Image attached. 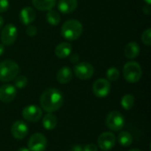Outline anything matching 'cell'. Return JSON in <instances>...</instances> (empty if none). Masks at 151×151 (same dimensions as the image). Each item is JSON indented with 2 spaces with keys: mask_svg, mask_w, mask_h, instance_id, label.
Returning a JSON list of instances; mask_svg holds the SVG:
<instances>
[{
  "mask_svg": "<svg viewBox=\"0 0 151 151\" xmlns=\"http://www.w3.org/2000/svg\"><path fill=\"white\" fill-rule=\"evenodd\" d=\"M97 143L102 150H111L114 148L116 144V136L111 132H104L99 135L97 139Z\"/></svg>",
  "mask_w": 151,
  "mask_h": 151,
  "instance_id": "8fae6325",
  "label": "cell"
},
{
  "mask_svg": "<svg viewBox=\"0 0 151 151\" xmlns=\"http://www.w3.org/2000/svg\"><path fill=\"white\" fill-rule=\"evenodd\" d=\"M83 151H98V148L96 144L89 143L83 147Z\"/></svg>",
  "mask_w": 151,
  "mask_h": 151,
  "instance_id": "f1b7e54d",
  "label": "cell"
},
{
  "mask_svg": "<svg viewBox=\"0 0 151 151\" xmlns=\"http://www.w3.org/2000/svg\"><path fill=\"white\" fill-rule=\"evenodd\" d=\"M63 103L64 96L62 93L55 88H50L44 90L40 97L41 107L48 113L58 111L62 107Z\"/></svg>",
  "mask_w": 151,
  "mask_h": 151,
  "instance_id": "6da1fadb",
  "label": "cell"
},
{
  "mask_svg": "<svg viewBox=\"0 0 151 151\" xmlns=\"http://www.w3.org/2000/svg\"><path fill=\"white\" fill-rule=\"evenodd\" d=\"M58 124L57 117L52 113H48L42 118V127L44 129L48 131H51L55 129Z\"/></svg>",
  "mask_w": 151,
  "mask_h": 151,
  "instance_id": "ffe728a7",
  "label": "cell"
},
{
  "mask_svg": "<svg viewBox=\"0 0 151 151\" xmlns=\"http://www.w3.org/2000/svg\"><path fill=\"white\" fill-rule=\"evenodd\" d=\"M9 8L8 0H0V12H4Z\"/></svg>",
  "mask_w": 151,
  "mask_h": 151,
  "instance_id": "83f0119b",
  "label": "cell"
},
{
  "mask_svg": "<svg viewBox=\"0 0 151 151\" xmlns=\"http://www.w3.org/2000/svg\"><path fill=\"white\" fill-rule=\"evenodd\" d=\"M83 27L82 24L77 19L66 20L61 27L62 36L68 41L77 40L82 34Z\"/></svg>",
  "mask_w": 151,
  "mask_h": 151,
  "instance_id": "7a4b0ae2",
  "label": "cell"
},
{
  "mask_svg": "<svg viewBox=\"0 0 151 151\" xmlns=\"http://www.w3.org/2000/svg\"><path fill=\"white\" fill-rule=\"evenodd\" d=\"M11 133L14 139L23 140L28 134V127L26 122L22 120H17L12 125Z\"/></svg>",
  "mask_w": 151,
  "mask_h": 151,
  "instance_id": "7c38bea8",
  "label": "cell"
},
{
  "mask_svg": "<svg viewBox=\"0 0 151 151\" xmlns=\"http://www.w3.org/2000/svg\"><path fill=\"white\" fill-rule=\"evenodd\" d=\"M145 2H146V4H148V5H150L151 4V0H144Z\"/></svg>",
  "mask_w": 151,
  "mask_h": 151,
  "instance_id": "e575fe53",
  "label": "cell"
},
{
  "mask_svg": "<svg viewBox=\"0 0 151 151\" xmlns=\"http://www.w3.org/2000/svg\"><path fill=\"white\" fill-rule=\"evenodd\" d=\"M128 151H142L141 150H139V149H132V150H130Z\"/></svg>",
  "mask_w": 151,
  "mask_h": 151,
  "instance_id": "d590c367",
  "label": "cell"
},
{
  "mask_svg": "<svg viewBox=\"0 0 151 151\" xmlns=\"http://www.w3.org/2000/svg\"><path fill=\"white\" fill-rule=\"evenodd\" d=\"M119 77V71L116 67H111L106 72V78L109 81H115Z\"/></svg>",
  "mask_w": 151,
  "mask_h": 151,
  "instance_id": "cb8c5ba5",
  "label": "cell"
},
{
  "mask_svg": "<svg viewBox=\"0 0 151 151\" xmlns=\"http://www.w3.org/2000/svg\"><path fill=\"white\" fill-rule=\"evenodd\" d=\"M78 5L77 0H59L58 8L63 14H68L73 12Z\"/></svg>",
  "mask_w": 151,
  "mask_h": 151,
  "instance_id": "9a60e30c",
  "label": "cell"
},
{
  "mask_svg": "<svg viewBox=\"0 0 151 151\" xmlns=\"http://www.w3.org/2000/svg\"><path fill=\"white\" fill-rule=\"evenodd\" d=\"M22 118L27 121V122H31V123H35L37 121H39L41 119V118L42 117V110L35 104H31V105H27L26 106L23 110H22Z\"/></svg>",
  "mask_w": 151,
  "mask_h": 151,
  "instance_id": "9c48e42d",
  "label": "cell"
},
{
  "mask_svg": "<svg viewBox=\"0 0 151 151\" xmlns=\"http://www.w3.org/2000/svg\"><path fill=\"white\" fill-rule=\"evenodd\" d=\"M17 151H29V150L27 148H25V147H22V148H19Z\"/></svg>",
  "mask_w": 151,
  "mask_h": 151,
  "instance_id": "836d02e7",
  "label": "cell"
},
{
  "mask_svg": "<svg viewBox=\"0 0 151 151\" xmlns=\"http://www.w3.org/2000/svg\"><path fill=\"white\" fill-rule=\"evenodd\" d=\"M26 33L28 36H35L37 34V28L35 26L28 25L27 29H26Z\"/></svg>",
  "mask_w": 151,
  "mask_h": 151,
  "instance_id": "4316f807",
  "label": "cell"
},
{
  "mask_svg": "<svg viewBox=\"0 0 151 151\" xmlns=\"http://www.w3.org/2000/svg\"><path fill=\"white\" fill-rule=\"evenodd\" d=\"M92 91L96 97L104 98L111 92V84L107 79H98L96 80L93 86Z\"/></svg>",
  "mask_w": 151,
  "mask_h": 151,
  "instance_id": "30bf717a",
  "label": "cell"
},
{
  "mask_svg": "<svg viewBox=\"0 0 151 151\" xmlns=\"http://www.w3.org/2000/svg\"><path fill=\"white\" fill-rule=\"evenodd\" d=\"M73 73L78 79L86 81L92 78L95 73V69L91 64L87 62H81L75 65L73 68Z\"/></svg>",
  "mask_w": 151,
  "mask_h": 151,
  "instance_id": "52a82bcc",
  "label": "cell"
},
{
  "mask_svg": "<svg viewBox=\"0 0 151 151\" xmlns=\"http://www.w3.org/2000/svg\"><path fill=\"white\" fill-rule=\"evenodd\" d=\"M123 75L125 80L129 83H135L139 81L142 75V70L139 63L135 61H129L126 63L123 67Z\"/></svg>",
  "mask_w": 151,
  "mask_h": 151,
  "instance_id": "277c9868",
  "label": "cell"
},
{
  "mask_svg": "<svg viewBox=\"0 0 151 151\" xmlns=\"http://www.w3.org/2000/svg\"><path fill=\"white\" fill-rule=\"evenodd\" d=\"M13 81H14V85L13 86L16 88L22 89V88H26V86L27 85V79L24 75H18Z\"/></svg>",
  "mask_w": 151,
  "mask_h": 151,
  "instance_id": "d4e9b609",
  "label": "cell"
},
{
  "mask_svg": "<svg viewBox=\"0 0 151 151\" xmlns=\"http://www.w3.org/2000/svg\"><path fill=\"white\" fill-rule=\"evenodd\" d=\"M118 142L122 147H128L133 142V136L127 131H122L118 135Z\"/></svg>",
  "mask_w": 151,
  "mask_h": 151,
  "instance_id": "44dd1931",
  "label": "cell"
},
{
  "mask_svg": "<svg viewBox=\"0 0 151 151\" xmlns=\"http://www.w3.org/2000/svg\"><path fill=\"white\" fill-rule=\"evenodd\" d=\"M47 145V139L45 135L41 133H35L32 134L27 142V149L29 151H45Z\"/></svg>",
  "mask_w": 151,
  "mask_h": 151,
  "instance_id": "8992f818",
  "label": "cell"
},
{
  "mask_svg": "<svg viewBox=\"0 0 151 151\" xmlns=\"http://www.w3.org/2000/svg\"><path fill=\"white\" fill-rule=\"evenodd\" d=\"M17 96V89L13 85L4 84L0 87V101L3 103H10L14 100Z\"/></svg>",
  "mask_w": 151,
  "mask_h": 151,
  "instance_id": "4fadbf2b",
  "label": "cell"
},
{
  "mask_svg": "<svg viewBox=\"0 0 151 151\" xmlns=\"http://www.w3.org/2000/svg\"><path fill=\"white\" fill-rule=\"evenodd\" d=\"M72 53V45L69 42H61L55 49V54L59 58H65Z\"/></svg>",
  "mask_w": 151,
  "mask_h": 151,
  "instance_id": "e0dca14e",
  "label": "cell"
},
{
  "mask_svg": "<svg viewBox=\"0 0 151 151\" xmlns=\"http://www.w3.org/2000/svg\"><path fill=\"white\" fill-rule=\"evenodd\" d=\"M106 127L111 131H120L125 126L124 116L117 111H111L105 119Z\"/></svg>",
  "mask_w": 151,
  "mask_h": 151,
  "instance_id": "5b68a950",
  "label": "cell"
},
{
  "mask_svg": "<svg viewBox=\"0 0 151 151\" xmlns=\"http://www.w3.org/2000/svg\"><path fill=\"white\" fill-rule=\"evenodd\" d=\"M142 41L144 44H146L147 46H150L151 45V29L150 28H147L142 35Z\"/></svg>",
  "mask_w": 151,
  "mask_h": 151,
  "instance_id": "484cf974",
  "label": "cell"
},
{
  "mask_svg": "<svg viewBox=\"0 0 151 151\" xmlns=\"http://www.w3.org/2000/svg\"><path fill=\"white\" fill-rule=\"evenodd\" d=\"M35 19V12L33 8L27 6L24 7L19 12V19L24 25H30Z\"/></svg>",
  "mask_w": 151,
  "mask_h": 151,
  "instance_id": "5bb4252c",
  "label": "cell"
},
{
  "mask_svg": "<svg viewBox=\"0 0 151 151\" xmlns=\"http://www.w3.org/2000/svg\"><path fill=\"white\" fill-rule=\"evenodd\" d=\"M4 18L2 16H0V29L3 27V25H4Z\"/></svg>",
  "mask_w": 151,
  "mask_h": 151,
  "instance_id": "d6a6232c",
  "label": "cell"
},
{
  "mask_svg": "<svg viewBox=\"0 0 151 151\" xmlns=\"http://www.w3.org/2000/svg\"><path fill=\"white\" fill-rule=\"evenodd\" d=\"M17 35H18V30L14 25L12 24L5 25L3 27L0 35V40L2 44L6 46L12 45L17 39Z\"/></svg>",
  "mask_w": 151,
  "mask_h": 151,
  "instance_id": "ba28073f",
  "label": "cell"
},
{
  "mask_svg": "<svg viewBox=\"0 0 151 151\" xmlns=\"http://www.w3.org/2000/svg\"><path fill=\"white\" fill-rule=\"evenodd\" d=\"M124 53H125V56L127 58L134 59V58H137L140 53L139 44L136 43L135 42H131L127 43L125 47Z\"/></svg>",
  "mask_w": 151,
  "mask_h": 151,
  "instance_id": "ac0fdd59",
  "label": "cell"
},
{
  "mask_svg": "<svg viewBox=\"0 0 151 151\" xmlns=\"http://www.w3.org/2000/svg\"><path fill=\"white\" fill-rule=\"evenodd\" d=\"M73 78V71L68 66H64L58 70L57 73V81L61 84H66L71 81Z\"/></svg>",
  "mask_w": 151,
  "mask_h": 151,
  "instance_id": "2e32d148",
  "label": "cell"
},
{
  "mask_svg": "<svg viewBox=\"0 0 151 151\" xmlns=\"http://www.w3.org/2000/svg\"><path fill=\"white\" fill-rule=\"evenodd\" d=\"M32 3L40 11H50L56 5L57 0H32Z\"/></svg>",
  "mask_w": 151,
  "mask_h": 151,
  "instance_id": "d6986e66",
  "label": "cell"
},
{
  "mask_svg": "<svg viewBox=\"0 0 151 151\" xmlns=\"http://www.w3.org/2000/svg\"><path fill=\"white\" fill-rule=\"evenodd\" d=\"M70 151H83V147L80 144H75L71 148Z\"/></svg>",
  "mask_w": 151,
  "mask_h": 151,
  "instance_id": "f546056e",
  "label": "cell"
},
{
  "mask_svg": "<svg viewBox=\"0 0 151 151\" xmlns=\"http://www.w3.org/2000/svg\"><path fill=\"white\" fill-rule=\"evenodd\" d=\"M120 104H121L122 108H124L126 111H130L133 108L134 104V96L131 95V94L125 95L122 97Z\"/></svg>",
  "mask_w": 151,
  "mask_h": 151,
  "instance_id": "603a6c76",
  "label": "cell"
},
{
  "mask_svg": "<svg viewBox=\"0 0 151 151\" xmlns=\"http://www.w3.org/2000/svg\"><path fill=\"white\" fill-rule=\"evenodd\" d=\"M46 19L50 25L57 26L60 22V15L58 12L54 10H50L46 14Z\"/></svg>",
  "mask_w": 151,
  "mask_h": 151,
  "instance_id": "7402d4cb",
  "label": "cell"
},
{
  "mask_svg": "<svg viewBox=\"0 0 151 151\" xmlns=\"http://www.w3.org/2000/svg\"><path fill=\"white\" fill-rule=\"evenodd\" d=\"M71 57H70V61L71 62H73V63H77L78 61H79V56H78V54H75V53H73V54H72V55H70Z\"/></svg>",
  "mask_w": 151,
  "mask_h": 151,
  "instance_id": "4dcf8cb0",
  "label": "cell"
},
{
  "mask_svg": "<svg viewBox=\"0 0 151 151\" xmlns=\"http://www.w3.org/2000/svg\"><path fill=\"white\" fill-rule=\"evenodd\" d=\"M4 53V45L0 43V56H2Z\"/></svg>",
  "mask_w": 151,
  "mask_h": 151,
  "instance_id": "1f68e13d",
  "label": "cell"
},
{
  "mask_svg": "<svg viewBox=\"0 0 151 151\" xmlns=\"http://www.w3.org/2000/svg\"><path fill=\"white\" fill-rule=\"evenodd\" d=\"M19 65L11 59H5L0 63V81L8 82L13 81L19 74Z\"/></svg>",
  "mask_w": 151,
  "mask_h": 151,
  "instance_id": "3957f363",
  "label": "cell"
}]
</instances>
